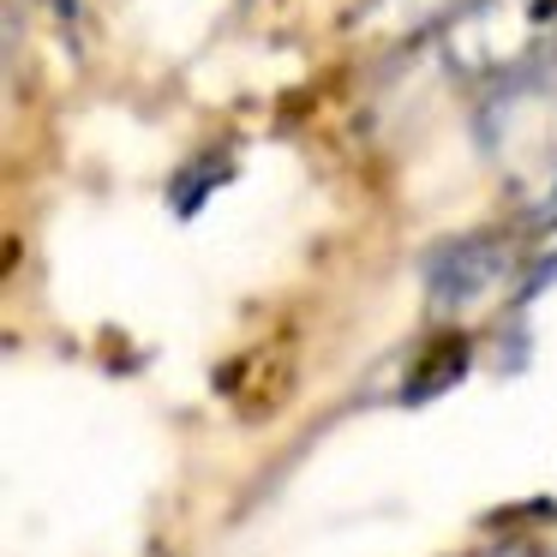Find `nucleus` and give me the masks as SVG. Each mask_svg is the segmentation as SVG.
<instances>
[{
    "label": "nucleus",
    "mask_w": 557,
    "mask_h": 557,
    "mask_svg": "<svg viewBox=\"0 0 557 557\" xmlns=\"http://www.w3.org/2000/svg\"><path fill=\"white\" fill-rule=\"evenodd\" d=\"M473 126H480V145L497 162L552 157V174H557V61L492 85L480 97V109H473Z\"/></svg>",
    "instance_id": "obj_2"
},
{
    "label": "nucleus",
    "mask_w": 557,
    "mask_h": 557,
    "mask_svg": "<svg viewBox=\"0 0 557 557\" xmlns=\"http://www.w3.org/2000/svg\"><path fill=\"white\" fill-rule=\"evenodd\" d=\"M480 557H533L528 545H492V552H480Z\"/></svg>",
    "instance_id": "obj_5"
},
{
    "label": "nucleus",
    "mask_w": 557,
    "mask_h": 557,
    "mask_svg": "<svg viewBox=\"0 0 557 557\" xmlns=\"http://www.w3.org/2000/svg\"><path fill=\"white\" fill-rule=\"evenodd\" d=\"M509 282V252L497 240H456L432 258V312L461 318Z\"/></svg>",
    "instance_id": "obj_3"
},
{
    "label": "nucleus",
    "mask_w": 557,
    "mask_h": 557,
    "mask_svg": "<svg viewBox=\"0 0 557 557\" xmlns=\"http://www.w3.org/2000/svg\"><path fill=\"white\" fill-rule=\"evenodd\" d=\"M528 228H533V234H557V174L545 181V193L533 198V210H528Z\"/></svg>",
    "instance_id": "obj_4"
},
{
    "label": "nucleus",
    "mask_w": 557,
    "mask_h": 557,
    "mask_svg": "<svg viewBox=\"0 0 557 557\" xmlns=\"http://www.w3.org/2000/svg\"><path fill=\"white\" fill-rule=\"evenodd\" d=\"M444 61L456 78L504 85L557 61V0H473L444 25Z\"/></svg>",
    "instance_id": "obj_1"
}]
</instances>
